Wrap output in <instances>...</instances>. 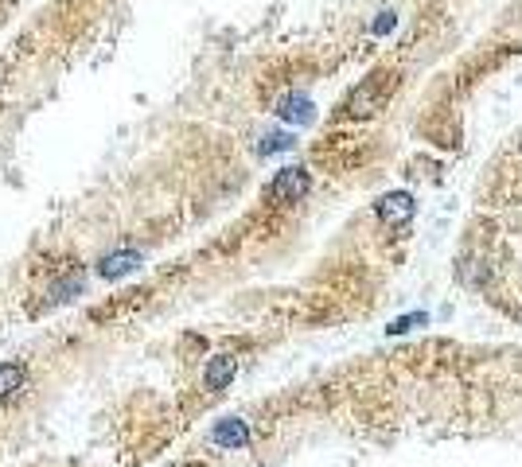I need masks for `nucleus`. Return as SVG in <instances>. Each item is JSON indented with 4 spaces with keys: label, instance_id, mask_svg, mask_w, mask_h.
<instances>
[{
    "label": "nucleus",
    "instance_id": "nucleus-9",
    "mask_svg": "<svg viewBox=\"0 0 522 467\" xmlns=\"http://www.w3.org/2000/svg\"><path fill=\"white\" fill-rule=\"evenodd\" d=\"M24 4H28V0H0V31H4L8 23L16 20V16H20Z\"/></svg>",
    "mask_w": 522,
    "mask_h": 467
},
{
    "label": "nucleus",
    "instance_id": "nucleus-7",
    "mask_svg": "<svg viewBox=\"0 0 522 467\" xmlns=\"http://www.w3.org/2000/svg\"><path fill=\"white\" fill-rule=\"evenodd\" d=\"M281 117H285V121H312V102L308 98H285V102H281Z\"/></svg>",
    "mask_w": 522,
    "mask_h": 467
},
{
    "label": "nucleus",
    "instance_id": "nucleus-6",
    "mask_svg": "<svg viewBox=\"0 0 522 467\" xmlns=\"http://www.w3.org/2000/svg\"><path fill=\"white\" fill-rule=\"evenodd\" d=\"M24 382H28V366L24 362H4L0 366V402L12 397L16 389H24Z\"/></svg>",
    "mask_w": 522,
    "mask_h": 467
},
{
    "label": "nucleus",
    "instance_id": "nucleus-1",
    "mask_svg": "<svg viewBox=\"0 0 522 467\" xmlns=\"http://www.w3.org/2000/svg\"><path fill=\"white\" fill-rule=\"evenodd\" d=\"M308 187H312V179H308L304 168H281L273 175L265 199H269V203H301V199L308 195Z\"/></svg>",
    "mask_w": 522,
    "mask_h": 467
},
{
    "label": "nucleus",
    "instance_id": "nucleus-2",
    "mask_svg": "<svg viewBox=\"0 0 522 467\" xmlns=\"http://www.w3.org/2000/svg\"><path fill=\"white\" fill-rule=\"evenodd\" d=\"M386 90H390L386 74H375V78H367V82H362V86L343 102V117H367V113H375L378 102L386 98Z\"/></svg>",
    "mask_w": 522,
    "mask_h": 467
},
{
    "label": "nucleus",
    "instance_id": "nucleus-8",
    "mask_svg": "<svg viewBox=\"0 0 522 467\" xmlns=\"http://www.w3.org/2000/svg\"><path fill=\"white\" fill-rule=\"evenodd\" d=\"M132 265H137V253H113L102 261V277H121V273H129Z\"/></svg>",
    "mask_w": 522,
    "mask_h": 467
},
{
    "label": "nucleus",
    "instance_id": "nucleus-3",
    "mask_svg": "<svg viewBox=\"0 0 522 467\" xmlns=\"http://www.w3.org/2000/svg\"><path fill=\"white\" fill-rule=\"evenodd\" d=\"M413 211H417V203H413V195H405V191H394V195H386L382 203H378V219H382L386 226H405V222L413 219Z\"/></svg>",
    "mask_w": 522,
    "mask_h": 467
},
{
    "label": "nucleus",
    "instance_id": "nucleus-5",
    "mask_svg": "<svg viewBox=\"0 0 522 467\" xmlns=\"http://www.w3.org/2000/svg\"><path fill=\"white\" fill-rule=\"evenodd\" d=\"M214 444H222V448H246L250 444V429H246V421H219L214 424Z\"/></svg>",
    "mask_w": 522,
    "mask_h": 467
},
{
    "label": "nucleus",
    "instance_id": "nucleus-4",
    "mask_svg": "<svg viewBox=\"0 0 522 467\" xmlns=\"http://www.w3.org/2000/svg\"><path fill=\"white\" fill-rule=\"evenodd\" d=\"M234 358L230 355H214L211 362H207V374H203V382H207V389H214V394H219V389H226L230 386V378H234Z\"/></svg>",
    "mask_w": 522,
    "mask_h": 467
}]
</instances>
